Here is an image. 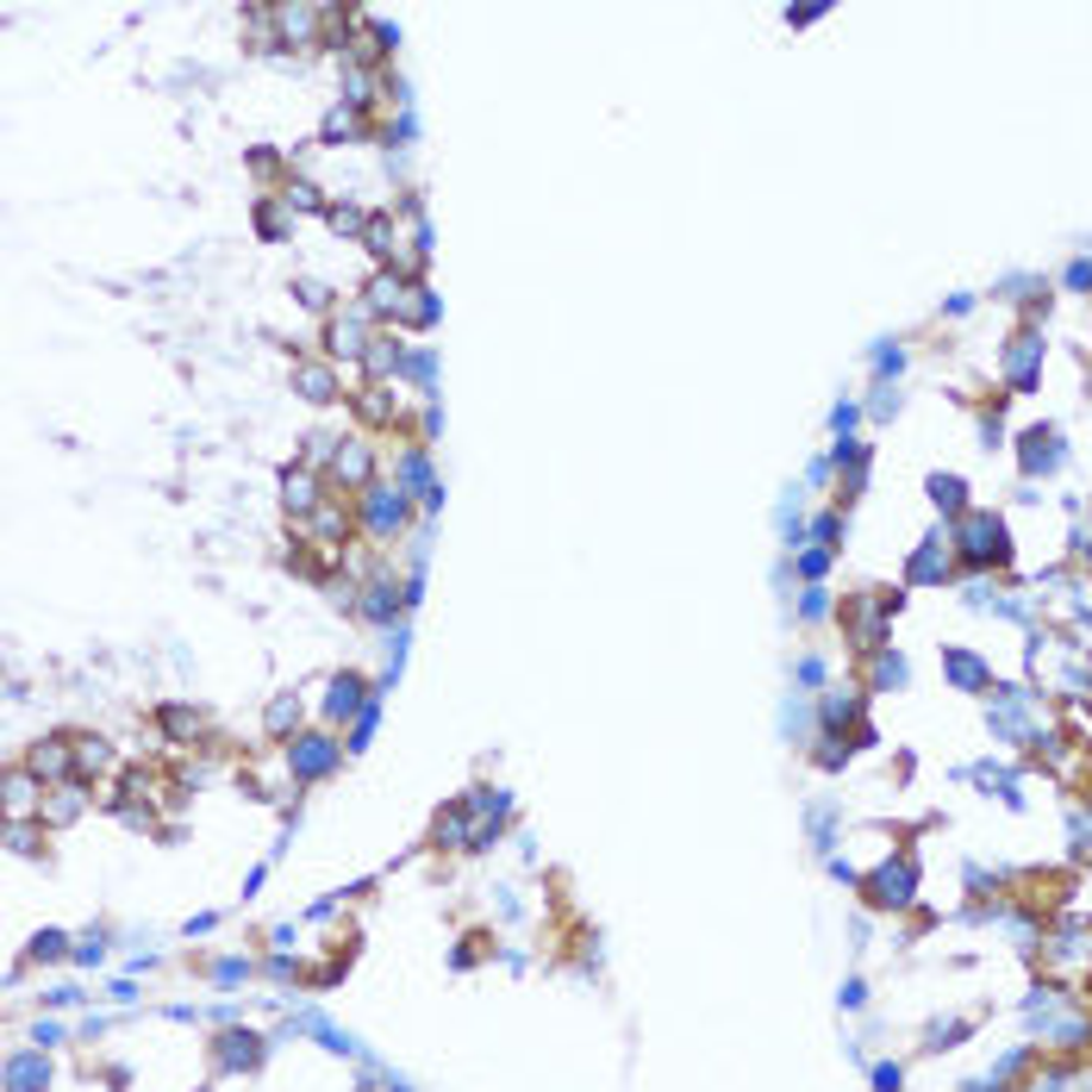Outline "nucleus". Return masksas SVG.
Wrapping results in <instances>:
<instances>
[{
	"label": "nucleus",
	"mask_w": 1092,
	"mask_h": 1092,
	"mask_svg": "<svg viewBox=\"0 0 1092 1092\" xmlns=\"http://www.w3.org/2000/svg\"><path fill=\"white\" fill-rule=\"evenodd\" d=\"M961 556L968 562H1005L1012 550H1005V525H999L993 512H968L961 518Z\"/></svg>",
	"instance_id": "f257e3e1"
},
{
	"label": "nucleus",
	"mask_w": 1092,
	"mask_h": 1092,
	"mask_svg": "<svg viewBox=\"0 0 1092 1092\" xmlns=\"http://www.w3.org/2000/svg\"><path fill=\"white\" fill-rule=\"evenodd\" d=\"M1055 462H1061L1055 431H1030V438H1024V468H1030V475H1043V468H1055Z\"/></svg>",
	"instance_id": "f03ea898"
},
{
	"label": "nucleus",
	"mask_w": 1092,
	"mask_h": 1092,
	"mask_svg": "<svg viewBox=\"0 0 1092 1092\" xmlns=\"http://www.w3.org/2000/svg\"><path fill=\"white\" fill-rule=\"evenodd\" d=\"M1036 356H1043V344H1036V338H1017V350L1005 356V375H1012L1017 387H1030L1036 382Z\"/></svg>",
	"instance_id": "7ed1b4c3"
},
{
	"label": "nucleus",
	"mask_w": 1092,
	"mask_h": 1092,
	"mask_svg": "<svg viewBox=\"0 0 1092 1092\" xmlns=\"http://www.w3.org/2000/svg\"><path fill=\"white\" fill-rule=\"evenodd\" d=\"M942 575H949V550H942V537H937L930 550L912 556V581H942Z\"/></svg>",
	"instance_id": "20e7f679"
},
{
	"label": "nucleus",
	"mask_w": 1092,
	"mask_h": 1092,
	"mask_svg": "<svg viewBox=\"0 0 1092 1092\" xmlns=\"http://www.w3.org/2000/svg\"><path fill=\"white\" fill-rule=\"evenodd\" d=\"M930 494H937L942 512H961V481L956 475H937V481H930Z\"/></svg>",
	"instance_id": "39448f33"
}]
</instances>
